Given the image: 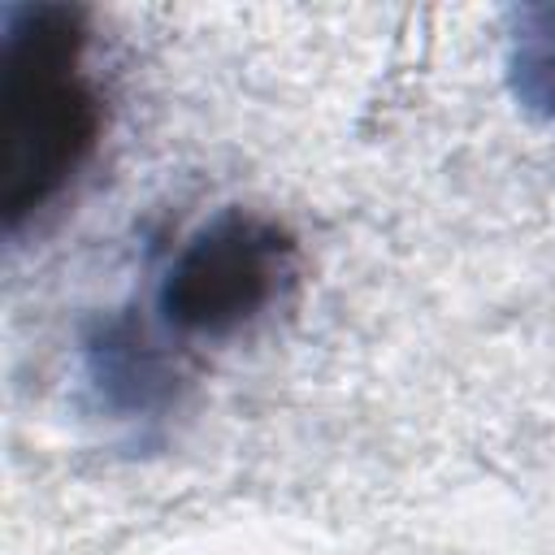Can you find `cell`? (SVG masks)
Listing matches in <instances>:
<instances>
[{
  "label": "cell",
  "mask_w": 555,
  "mask_h": 555,
  "mask_svg": "<svg viewBox=\"0 0 555 555\" xmlns=\"http://www.w3.org/2000/svg\"><path fill=\"white\" fill-rule=\"evenodd\" d=\"M78 9L26 4L4 17L0 61V208L17 225L43 208L91 156L100 100L82 74Z\"/></svg>",
  "instance_id": "obj_1"
},
{
  "label": "cell",
  "mask_w": 555,
  "mask_h": 555,
  "mask_svg": "<svg viewBox=\"0 0 555 555\" xmlns=\"http://www.w3.org/2000/svg\"><path fill=\"white\" fill-rule=\"evenodd\" d=\"M291 269V238L247 212L204 225L173 260L160 286V312L186 334H230L251 321Z\"/></svg>",
  "instance_id": "obj_2"
},
{
  "label": "cell",
  "mask_w": 555,
  "mask_h": 555,
  "mask_svg": "<svg viewBox=\"0 0 555 555\" xmlns=\"http://www.w3.org/2000/svg\"><path fill=\"white\" fill-rule=\"evenodd\" d=\"M516 69L525 95L555 113V9L529 13V26L516 48Z\"/></svg>",
  "instance_id": "obj_3"
}]
</instances>
